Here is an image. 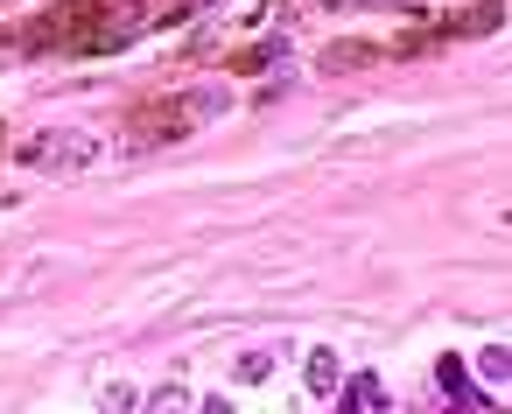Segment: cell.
<instances>
[{"label": "cell", "mask_w": 512, "mask_h": 414, "mask_svg": "<svg viewBox=\"0 0 512 414\" xmlns=\"http://www.w3.org/2000/svg\"><path fill=\"white\" fill-rule=\"evenodd\" d=\"M148 22V0H57L29 29H15L0 50H120Z\"/></svg>", "instance_id": "cell-1"}, {"label": "cell", "mask_w": 512, "mask_h": 414, "mask_svg": "<svg viewBox=\"0 0 512 414\" xmlns=\"http://www.w3.org/2000/svg\"><path fill=\"white\" fill-rule=\"evenodd\" d=\"M211 113H218V92H204V99H148V106L127 113V141H134V148L176 141V134H190V127L211 120Z\"/></svg>", "instance_id": "cell-2"}, {"label": "cell", "mask_w": 512, "mask_h": 414, "mask_svg": "<svg viewBox=\"0 0 512 414\" xmlns=\"http://www.w3.org/2000/svg\"><path fill=\"white\" fill-rule=\"evenodd\" d=\"M22 162H36V169H78V162H92V148L71 141V134H36V141H22Z\"/></svg>", "instance_id": "cell-3"}, {"label": "cell", "mask_w": 512, "mask_h": 414, "mask_svg": "<svg viewBox=\"0 0 512 414\" xmlns=\"http://www.w3.org/2000/svg\"><path fill=\"white\" fill-rule=\"evenodd\" d=\"M365 64H379V50H365V43H337V50H323V71H365Z\"/></svg>", "instance_id": "cell-4"}, {"label": "cell", "mask_w": 512, "mask_h": 414, "mask_svg": "<svg viewBox=\"0 0 512 414\" xmlns=\"http://www.w3.org/2000/svg\"><path fill=\"white\" fill-rule=\"evenodd\" d=\"M309 386H316V393H337V358H330V351L309 358Z\"/></svg>", "instance_id": "cell-5"}, {"label": "cell", "mask_w": 512, "mask_h": 414, "mask_svg": "<svg viewBox=\"0 0 512 414\" xmlns=\"http://www.w3.org/2000/svg\"><path fill=\"white\" fill-rule=\"evenodd\" d=\"M0 8H15V0H0Z\"/></svg>", "instance_id": "cell-6"}]
</instances>
